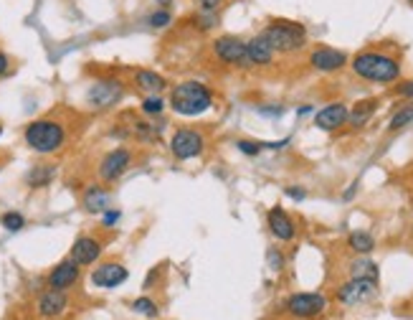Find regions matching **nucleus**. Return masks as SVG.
Instances as JSON below:
<instances>
[{"label": "nucleus", "mask_w": 413, "mask_h": 320, "mask_svg": "<svg viewBox=\"0 0 413 320\" xmlns=\"http://www.w3.org/2000/svg\"><path fill=\"white\" fill-rule=\"evenodd\" d=\"M167 104L180 117H200L213 107V92L198 79H185L170 89Z\"/></svg>", "instance_id": "obj_1"}, {"label": "nucleus", "mask_w": 413, "mask_h": 320, "mask_svg": "<svg viewBox=\"0 0 413 320\" xmlns=\"http://www.w3.org/2000/svg\"><path fill=\"white\" fill-rule=\"evenodd\" d=\"M23 140L38 155H54V152L64 150L69 140L67 125L54 117H41L28 122L23 130Z\"/></svg>", "instance_id": "obj_2"}, {"label": "nucleus", "mask_w": 413, "mask_h": 320, "mask_svg": "<svg viewBox=\"0 0 413 320\" xmlns=\"http://www.w3.org/2000/svg\"><path fill=\"white\" fill-rule=\"evenodd\" d=\"M353 71L365 82H378V84H390L401 76V64L388 54L380 51H363L353 59Z\"/></svg>", "instance_id": "obj_3"}, {"label": "nucleus", "mask_w": 413, "mask_h": 320, "mask_svg": "<svg viewBox=\"0 0 413 320\" xmlns=\"http://www.w3.org/2000/svg\"><path fill=\"white\" fill-rule=\"evenodd\" d=\"M261 36L274 49V54H294L305 49L307 43V28L297 21H272L261 31Z\"/></svg>", "instance_id": "obj_4"}, {"label": "nucleus", "mask_w": 413, "mask_h": 320, "mask_svg": "<svg viewBox=\"0 0 413 320\" xmlns=\"http://www.w3.org/2000/svg\"><path fill=\"white\" fill-rule=\"evenodd\" d=\"M211 51L213 56L226 67H236V69H251V61H248V51L246 41L239 38V36H218L211 43Z\"/></svg>", "instance_id": "obj_5"}, {"label": "nucleus", "mask_w": 413, "mask_h": 320, "mask_svg": "<svg viewBox=\"0 0 413 320\" xmlns=\"http://www.w3.org/2000/svg\"><path fill=\"white\" fill-rule=\"evenodd\" d=\"M124 97V84L115 76H107V79H97L91 82V87L86 89V104L91 110H109L119 104Z\"/></svg>", "instance_id": "obj_6"}, {"label": "nucleus", "mask_w": 413, "mask_h": 320, "mask_svg": "<svg viewBox=\"0 0 413 320\" xmlns=\"http://www.w3.org/2000/svg\"><path fill=\"white\" fill-rule=\"evenodd\" d=\"M203 150H206V137H203L200 130L180 127V130H175L173 137H170V152H173L175 160L200 158Z\"/></svg>", "instance_id": "obj_7"}, {"label": "nucleus", "mask_w": 413, "mask_h": 320, "mask_svg": "<svg viewBox=\"0 0 413 320\" xmlns=\"http://www.w3.org/2000/svg\"><path fill=\"white\" fill-rule=\"evenodd\" d=\"M132 165V150L130 148H115L99 160V178L104 183H115Z\"/></svg>", "instance_id": "obj_8"}, {"label": "nucleus", "mask_w": 413, "mask_h": 320, "mask_svg": "<svg viewBox=\"0 0 413 320\" xmlns=\"http://www.w3.org/2000/svg\"><path fill=\"white\" fill-rule=\"evenodd\" d=\"M378 293V279H368V277H353L350 282L338 290V300L342 305H360L373 300Z\"/></svg>", "instance_id": "obj_9"}, {"label": "nucleus", "mask_w": 413, "mask_h": 320, "mask_svg": "<svg viewBox=\"0 0 413 320\" xmlns=\"http://www.w3.org/2000/svg\"><path fill=\"white\" fill-rule=\"evenodd\" d=\"M127 277H130V272L119 262H104L91 272V285L99 287V290H115V287L124 285Z\"/></svg>", "instance_id": "obj_10"}, {"label": "nucleus", "mask_w": 413, "mask_h": 320, "mask_svg": "<svg viewBox=\"0 0 413 320\" xmlns=\"http://www.w3.org/2000/svg\"><path fill=\"white\" fill-rule=\"evenodd\" d=\"M327 308V300L317 293H299V295H292L287 300V310L294 315V318H314Z\"/></svg>", "instance_id": "obj_11"}, {"label": "nucleus", "mask_w": 413, "mask_h": 320, "mask_svg": "<svg viewBox=\"0 0 413 320\" xmlns=\"http://www.w3.org/2000/svg\"><path fill=\"white\" fill-rule=\"evenodd\" d=\"M309 64L317 71L332 74V71H340L347 64V54L340 49H332V46H320V49H314L309 54Z\"/></svg>", "instance_id": "obj_12"}, {"label": "nucleus", "mask_w": 413, "mask_h": 320, "mask_svg": "<svg viewBox=\"0 0 413 320\" xmlns=\"http://www.w3.org/2000/svg\"><path fill=\"white\" fill-rule=\"evenodd\" d=\"M79 277H82V267L69 257V260L58 262L56 267L51 270L49 287L51 290H61V293H67L69 287H74L76 282H79Z\"/></svg>", "instance_id": "obj_13"}, {"label": "nucleus", "mask_w": 413, "mask_h": 320, "mask_svg": "<svg viewBox=\"0 0 413 320\" xmlns=\"http://www.w3.org/2000/svg\"><path fill=\"white\" fill-rule=\"evenodd\" d=\"M102 242L97 236H79L71 247V260L79 264V267H86V264H94V262L102 257Z\"/></svg>", "instance_id": "obj_14"}, {"label": "nucleus", "mask_w": 413, "mask_h": 320, "mask_svg": "<svg viewBox=\"0 0 413 320\" xmlns=\"http://www.w3.org/2000/svg\"><path fill=\"white\" fill-rule=\"evenodd\" d=\"M347 117H350V110H347L342 102H335V104H327L324 110H320L314 115V125L320 127V130L332 133V130H338V127L345 125Z\"/></svg>", "instance_id": "obj_15"}, {"label": "nucleus", "mask_w": 413, "mask_h": 320, "mask_svg": "<svg viewBox=\"0 0 413 320\" xmlns=\"http://www.w3.org/2000/svg\"><path fill=\"white\" fill-rule=\"evenodd\" d=\"M67 308H69V297L67 293H61V290L43 293V295L38 297V303H36V310H38L41 318H58Z\"/></svg>", "instance_id": "obj_16"}, {"label": "nucleus", "mask_w": 413, "mask_h": 320, "mask_svg": "<svg viewBox=\"0 0 413 320\" xmlns=\"http://www.w3.org/2000/svg\"><path fill=\"white\" fill-rule=\"evenodd\" d=\"M266 224H269V231H272L279 242H292L294 239V221L290 219V214L279 206H274L266 216Z\"/></svg>", "instance_id": "obj_17"}, {"label": "nucleus", "mask_w": 413, "mask_h": 320, "mask_svg": "<svg viewBox=\"0 0 413 320\" xmlns=\"http://www.w3.org/2000/svg\"><path fill=\"white\" fill-rule=\"evenodd\" d=\"M82 206L86 214H104L112 209V194L102 185H89L82 196Z\"/></svg>", "instance_id": "obj_18"}, {"label": "nucleus", "mask_w": 413, "mask_h": 320, "mask_svg": "<svg viewBox=\"0 0 413 320\" xmlns=\"http://www.w3.org/2000/svg\"><path fill=\"white\" fill-rule=\"evenodd\" d=\"M134 87L145 94H163L167 89V79L157 74L155 69H137L134 71Z\"/></svg>", "instance_id": "obj_19"}, {"label": "nucleus", "mask_w": 413, "mask_h": 320, "mask_svg": "<svg viewBox=\"0 0 413 320\" xmlns=\"http://www.w3.org/2000/svg\"><path fill=\"white\" fill-rule=\"evenodd\" d=\"M246 51H248V61L251 67H269L274 61V49L264 41V36L259 34L254 38L246 41Z\"/></svg>", "instance_id": "obj_20"}, {"label": "nucleus", "mask_w": 413, "mask_h": 320, "mask_svg": "<svg viewBox=\"0 0 413 320\" xmlns=\"http://www.w3.org/2000/svg\"><path fill=\"white\" fill-rule=\"evenodd\" d=\"M54 176H56V165L41 163V165H34L25 173V183H28V188H46L54 181Z\"/></svg>", "instance_id": "obj_21"}, {"label": "nucleus", "mask_w": 413, "mask_h": 320, "mask_svg": "<svg viewBox=\"0 0 413 320\" xmlns=\"http://www.w3.org/2000/svg\"><path fill=\"white\" fill-rule=\"evenodd\" d=\"M173 21L175 18L170 8H155L152 13L145 16V23H148V28H152V31H163L167 25H173Z\"/></svg>", "instance_id": "obj_22"}, {"label": "nucleus", "mask_w": 413, "mask_h": 320, "mask_svg": "<svg viewBox=\"0 0 413 320\" xmlns=\"http://www.w3.org/2000/svg\"><path fill=\"white\" fill-rule=\"evenodd\" d=\"M347 244H350V249L357 254H368L375 249V239H373V234H368V231H353L350 234V239H347Z\"/></svg>", "instance_id": "obj_23"}, {"label": "nucleus", "mask_w": 413, "mask_h": 320, "mask_svg": "<svg viewBox=\"0 0 413 320\" xmlns=\"http://www.w3.org/2000/svg\"><path fill=\"white\" fill-rule=\"evenodd\" d=\"M373 112H375V100H368V102H357L355 104V110L350 112V122L355 127H360V125H365L368 119L373 117Z\"/></svg>", "instance_id": "obj_24"}, {"label": "nucleus", "mask_w": 413, "mask_h": 320, "mask_svg": "<svg viewBox=\"0 0 413 320\" xmlns=\"http://www.w3.org/2000/svg\"><path fill=\"white\" fill-rule=\"evenodd\" d=\"M190 23H193V28L208 34V31H213L215 25H218V13H200V10H196V13L190 16Z\"/></svg>", "instance_id": "obj_25"}, {"label": "nucleus", "mask_w": 413, "mask_h": 320, "mask_svg": "<svg viewBox=\"0 0 413 320\" xmlns=\"http://www.w3.org/2000/svg\"><path fill=\"white\" fill-rule=\"evenodd\" d=\"M140 110H142V115H148V117L163 115V110H165V100H163L160 94H145Z\"/></svg>", "instance_id": "obj_26"}, {"label": "nucleus", "mask_w": 413, "mask_h": 320, "mask_svg": "<svg viewBox=\"0 0 413 320\" xmlns=\"http://www.w3.org/2000/svg\"><path fill=\"white\" fill-rule=\"evenodd\" d=\"M353 277H368V279H378V264L370 260H357L353 264Z\"/></svg>", "instance_id": "obj_27"}, {"label": "nucleus", "mask_w": 413, "mask_h": 320, "mask_svg": "<svg viewBox=\"0 0 413 320\" xmlns=\"http://www.w3.org/2000/svg\"><path fill=\"white\" fill-rule=\"evenodd\" d=\"M413 122V104H405V107H401V110L390 117V130H403V127H408Z\"/></svg>", "instance_id": "obj_28"}, {"label": "nucleus", "mask_w": 413, "mask_h": 320, "mask_svg": "<svg viewBox=\"0 0 413 320\" xmlns=\"http://www.w3.org/2000/svg\"><path fill=\"white\" fill-rule=\"evenodd\" d=\"M0 224H3L5 231H21V229L25 227V219H23V214H18V211H5V214L0 216Z\"/></svg>", "instance_id": "obj_29"}, {"label": "nucleus", "mask_w": 413, "mask_h": 320, "mask_svg": "<svg viewBox=\"0 0 413 320\" xmlns=\"http://www.w3.org/2000/svg\"><path fill=\"white\" fill-rule=\"evenodd\" d=\"M132 310L145 315V318H157V305L155 300H150V297H137L132 303Z\"/></svg>", "instance_id": "obj_30"}, {"label": "nucleus", "mask_w": 413, "mask_h": 320, "mask_svg": "<svg viewBox=\"0 0 413 320\" xmlns=\"http://www.w3.org/2000/svg\"><path fill=\"white\" fill-rule=\"evenodd\" d=\"M224 5V0H196V10L200 13H218Z\"/></svg>", "instance_id": "obj_31"}, {"label": "nucleus", "mask_w": 413, "mask_h": 320, "mask_svg": "<svg viewBox=\"0 0 413 320\" xmlns=\"http://www.w3.org/2000/svg\"><path fill=\"white\" fill-rule=\"evenodd\" d=\"M236 148H239L244 155H259V152L264 150V145L254 143V140H239V143H236Z\"/></svg>", "instance_id": "obj_32"}, {"label": "nucleus", "mask_w": 413, "mask_h": 320, "mask_svg": "<svg viewBox=\"0 0 413 320\" xmlns=\"http://www.w3.org/2000/svg\"><path fill=\"white\" fill-rule=\"evenodd\" d=\"M266 260H269V267H272L274 272H279L281 267H284V257H281V252H276V249H269V252H266Z\"/></svg>", "instance_id": "obj_33"}, {"label": "nucleus", "mask_w": 413, "mask_h": 320, "mask_svg": "<svg viewBox=\"0 0 413 320\" xmlns=\"http://www.w3.org/2000/svg\"><path fill=\"white\" fill-rule=\"evenodd\" d=\"M119 216H122V214L117 209H107L102 214V224H104V227H115L117 221H119Z\"/></svg>", "instance_id": "obj_34"}, {"label": "nucleus", "mask_w": 413, "mask_h": 320, "mask_svg": "<svg viewBox=\"0 0 413 320\" xmlns=\"http://www.w3.org/2000/svg\"><path fill=\"white\" fill-rule=\"evenodd\" d=\"M287 196H290V198H294V201H305L307 191H305V188H294V185H290V188H287Z\"/></svg>", "instance_id": "obj_35"}, {"label": "nucleus", "mask_w": 413, "mask_h": 320, "mask_svg": "<svg viewBox=\"0 0 413 320\" xmlns=\"http://www.w3.org/2000/svg\"><path fill=\"white\" fill-rule=\"evenodd\" d=\"M259 115H264V117H279L281 112H284V107H259Z\"/></svg>", "instance_id": "obj_36"}, {"label": "nucleus", "mask_w": 413, "mask_h": 320, "mask_svg": "<svg viewBox=\"0 0 413 320\" xmlns=\"http://www.w3.org/2000/svg\"><path fill=\"white\" fill-rule=\"evenodd\" d=\"M398 94L405 97V100H413V82H405V84L398 87Z\"/></svg>", "instance_id": "obj_37"}, {"label": "nucleus", "mask_w": 413, "mask_h": 320, "mask_svg": "<svg viewBox=\"0 0 413 320\" xmlns=\"http://www.w3.org/2000/svg\"><path fill=\"white\" fill-rule=\"evenodd\" d=\"M8 69H10V56H8V54H3V51H0V76L8 74Z\"/></svg>", "instance_id": "obj_38"}, {"label": "nucleus", "mask_w": 413, "mask_h": 320, "mask_svg": "<svg viewBox=\"0 0 413 320\" xmlns=\"http://www.w3.org/2000/svg\"><path fill=\"white\" fill-rule=\"evenodd\" d=\"M309 112H312V107H309V104H305V107H299V110H297V115H299V117H305V115H309Z\"/></svg>", "instance_id": "obj_39"}, {"label": "nucleus", "mask_w": 413, "mask_h": 320, "mask_svg": "<svg viewBox=\"0 0 413 320\" xmlns=\"http://www.w3.org/2000/svg\"><path fill=\"white\" fill-rule=\"evenodd\" d=\"M157 8H170V0H155Z\"/></svg>", "instance_id": "obj_40"}, {"label": "nucleus", "mask_w": 413, "mask_h": 320, "mask_svg": "<svg viewBox=\"0 0 413 320\" xmlns=\"http://www.w3.org/2000/svg\"><path fill=\"white\" fill-rule=\"evenodd\" d=\"M0 135H3V125H0Z\"/></svg>", "instance_id": "obj_41"}, {"label": "nucleus", "mask_w": 413, "mask_h": 320, "mask_svg": "<svg viewBox=\"0 0 413 320\" xmlns=\"http://www.w3.org/2000/svg\"><path fill=\"white\" fill-rule=\"evenodd\" d=\"M411 3H413V0H411Z\"/></svg>", "instance_id": "obj_42"}]
</instances>
